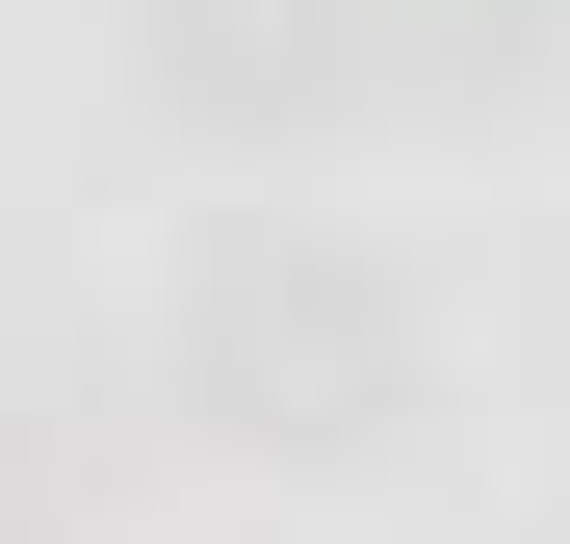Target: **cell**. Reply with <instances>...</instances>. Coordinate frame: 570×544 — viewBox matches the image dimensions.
<instances>
[{"mask_svg": "<svg viewBox=\"0 0 570 544\" xmlns=\"http://www.w3.org/2000/svg\"><path fill=\"white\" fill-rule=\"evenodd\" d=\"M156 389H181V441H312L337 467V441L415 415V286L337 208H234L181 259V311H156Z\"/></svg>", "mask_w": 570, "mask_h": 544, "instance_id": "1", "label": "cell"}, {"mask_svg": "<svg viewBox=\"0 0 570 544\" xmlns=\"http://www.w3.org/2000/svg\"><path fill=\"white\" fill-rule=\"evenodd\" d=\"M130 78H156L181 130L285 156V130H363V105H390V0H156Z\"/></svg>", "mask_w": 570, "mask_h": 544, "instance_id": "2", "label": "cell"}, {"mask_svg": "<svg viewBox=\"0 0 570 544\" xmlns=\"http://www.w3.org/2000/svg\"><path fill=\"white\" fill-rule=\"evenodd\" d=\"M570 78V0H390V105H519Z\"/></svg>", "mask_w": 570, "mask_h": 544, "instance_id": "3", "label": "cell"}, {"mask_svg": "<svg viewBox=\"0 0 570 544\" xmlns=\"http://www.w3.org/2000/svg\"><path fill=\"white\" fill-rule=\"evenodd\" d=\"M0 544H52V518H0Z\"/></svg>", "mask_w": 570, "mask_h": 544, "instance_id": "4", "label": "cell"}]
</instances>
